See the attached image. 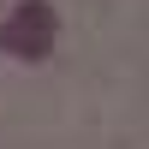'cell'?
<instances>
[{"mask_svg":"<svg viewBox=\"0 0 149 149\" xmlns=\"http://www.w3.org/2000/svg\"><path fill=\"white\" fill-rule=\"evenodd\" d=\"M54 36H60V12L48 0H18L12 18L0 24V48L12 60H24V66H42L54 54Z\"/></svg>","mask_w":149,"mask_h":149,"instance_id":"6da1fadb","label":"cell"}]
</instances>
